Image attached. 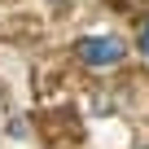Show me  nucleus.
Returning a JSON list of instances; mask_svg holds the SVG:
<instances>
[{
    "mask_svg": "<svg viewBox=\"0 0 149 149\" xmlns=\"http://www.w3.org/2000/svg\"><path fill=\"white\" fill-rule=\"evenodd\" d=\"M74 48H79V57L88 66H114V61H123V44L114 35H84Z\"/></svg>",
    "mask_w": 149,
    "mask_h": 149,
    "instance_id": "obj_1",
    "label": "nucleus"
},
{
    "mask_svg": "<svg viewBox=\"0 0 149 149\" xmlns=\"http://www.w3.org/2000/svg\"><path fill=\"white\" fill-rule=\"evenodd\" d=\"M140 53H145V57H149V26H145V31H140Z\"/></svg>",
    "mask_w": 149,
    "mask_h": 149,
    "instance_id": "obj_2",
    "label": "nucleus"
}]
</instances>
